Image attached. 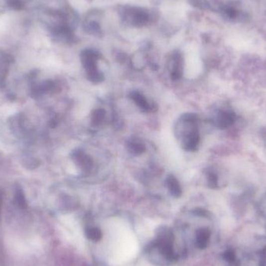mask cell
Masks as SVG:
<instances>
[{
  "label": "cell",
  "instance_id": "cell-1",
  "mask_svg": "<svg viewBox=\"0 0 266 266\" xmlns=\"http://www.w3.org/2000/svg\"><path fill=\"white\" fill-rule=\"evenodd\" d=\"M235 120V116L228 111H220L216 118V125L220 129L228 128Z\"/></svg>",
  "mask_w": 266,
  "mask_h": 266
},
{
  "label": "cell",
  "instance_id": "cell-2",
  "mask_svg": "<svg viewBox=\"0 0 266 266\" xmlns=\"http://www.w3.org/2000/svg\"><path fill=\"white\" fill-rule=\"evenodd\" d=\"M211 232L208 228H202L196 231V245L200 249H206L210 241Z\"/></svg>",
  "mask_w": 266,
  "mask_h": 266
},
{
  "label": "cell",
  "instance_id": "cell-3",
  "mask_svg": "<svg viewBox=\"0 0 266 266\" xmlns=\"http://www.w3.org/2000/svg\"><path fill=\"white\" fill-rule=\"evenodd\" d=\"M76 159H77V163H78L83 171L84 172L91 171L93 167V160L90 156H87L83 152H80V153H77Z\"/></svg>",
  "mask_w": 266,
  "mask_h": 266
},
{
  "label": "cell",
  "instance_id": "cell-4",
  "mask_svg": "<svg viewBox=\"0 0 266 266\" xmlns=\"http://www.w3.org/2000/svg\"><path fill=\"white\" fill-rule=\"evenodd\" d=\"M199 142V134L197 130H193L188 133L185 141V147L188 150H194Z\"/></svg>",
  "mask_w": 266,
  "mask_h": 266
},
{
  "label": "cell",
  "instance_id": "cell-5",
  "mask_svg": "<svg viewBox=\"0 0 266 266\" xmlns=\"http://www.w3.org/2000/svg\"><path fill=\"white\" fill-rule=\"evenodd\" d=\"M167 185L168 188L170 193L174 196V197H179L181 196V188L180 186L179 183L176 179L175 177L173 176H169L167 180Z\"/></svg>",
  "mask_w": 266,
  "mask_h": 266
},
{
  "label": "cell",
  "instance_id": "cell-6",
  "mask_svg": "<svg viewBox=\"0 0 266 266\" xmlns=\"http://www.w3.org/2000/svg\"><path fill=\"white\" fill-rule=\"evenodd\" d=\"M131 98L133 101H135V105L138 108H140L141 110L144 111V112H148V111L150 110L149 103L140 93L135 92V91L132 93Z\"/></svg>",
  "mask_w": 266,
  "mask_h": 266
},
{
  "label": "cell",
  "instance_id": "cell-7",
  "mask_svg": "<svg viewBox=\"0 0 266 266\" xmlns=\"http://www.w3.org/2000/svg\"><path fill=\"white\" fill-rule=\"evenodd\" d=\"M181 74H182V66H181V57L176 56L173 60L171 77L174 80H178L181 78Z\"/></svg>",
  "mask_w": 266,
  "mask_h": 266
},
{
  "label": "cell",
  "instance_id": "cell-8",
  "mask_svg": "<svg viewBox=\"0 0 266 266\" xmlns=\"http://www.w3.org/2000/svg\"><path fill=\"white\" fill-rule=\"evenodd\" d=\"M86 235L89 239L94 242H98L102 237V233L96 227H91L86 231Z\"/></svg>",
  "mask_w": 266,
  "mask_h": 266
},
{
  "label": "cell",
  "instance_id": "cell-9",
  "mask_svg": "<svg viewBox=\"0 0 266 266\" xmlns=\"http://www.w3.org/2000/svg\"><path fill=\"white\" fill-rule=\"evenodd\" d=\"M128 147L129 150L132 153L135 155L141 154V153H143L144 151L145 150V146L142 143L138 142H135V141L130 142L128 145Z\"/></svg>",
  "mask_w": 266,
  "mask_h": 266
},
{
  "label": "cell",
  "instance_id": "cell-10",
  "mask_svg": "<svg viewBox=\"0 0 266 266\" xmlns=\"http://www.w3.org/2000/svg\"><path fill=\"white\" fill-rule=\"evenodd\" d=\"M105 118V112L103 109L94 111L92 115V123L94 126H99L103 123Z\"/></svg>",
  "mask_w": 266,
  "mask_h": 266
},
{
  "label": "cell",
  "instance_id": "cell-11",
  "mask_svg": "<svg viewBox=\"0 0 266 266\" xmlns=\"http://www.w3.org/2000/svg\"><path fill=\"white\" fill-rule=\"evenodd\" d=\"M223 257H224V260H225L227 263H229L230 265H231V266H237L238 260H237L236 255L234 253V251H226L224 253Z\"/></svg>",
  "mask_w": 266,
  "mask_h": 266
},
{
  "label": "cell",
  "instance_id": "cell-12",
  "mask_svg": "<svg viewBox=\"0 0 266 266\" xmlns=\"http://www.w3.org/2000/svg\"><path fill=\"white\" fill-rule=\"evenodd\" d=\"M207 178L209 185L211 188H217L218 186V177L215 173H209Z\"/></svg>",
  "mask_w": 266,
  "mask_h": 266
}]
</instances>
